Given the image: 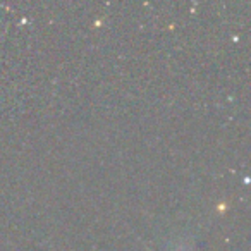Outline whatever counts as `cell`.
I'll use <instances>...</instances> for the list:
<instances>
[{
    "instance_id": "6da1fadb",
    "label": "cell",
    "mask_w": 251,
    "mask_h": 251,
    "mask_svg": "<svg viewBox=\"0 0 251 251\" xmlns=\"http://www.w3.org/2000/svg\"><path fill=\"white\" fill-rule=\"evenodd\" d=\"M147 250H148V251H153V250H151V248H147Z\"/></svg>"
}]
</instances>
